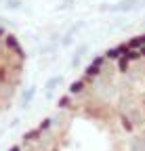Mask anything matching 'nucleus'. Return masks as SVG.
<instances>
[{
    "mask_svg": "<svg viewBox=\"0 0 145 151\" xmlns=\"http://www.w3.org/2000/svg\"><path fill=\"white\" fill-rule=\"evenodd\" d=\"M34 92H36V88L34 86H30L25 92H23V99H21V107H27L30 103H32V99H34Z\"/></svg>",
    "mask_w": 145,
    "mask_h": 151,
    "instance_id": "nucleus-2",
    "label": "nucleus"
},
{
    "mask_svg": "<svg viewBox=\"0 0 145 151\" xmlns=\"http://www.w3.org/2000/svg\"><path fill=\"white\" fill-rule=\"evenodd\" d=\"M59 84H61V76H53V78H48V80H46V84H44V92L50 97L53 90H55Z\"/></svg>",
    "mask_w": 145,
    "mask_h": 151,
    "instance_id": "nucleus-1",
    "label": "nucleus"
}]
</instances>
